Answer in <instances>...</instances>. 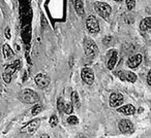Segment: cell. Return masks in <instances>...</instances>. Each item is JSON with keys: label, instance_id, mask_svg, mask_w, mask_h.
Here are the masks:
<instances>
[{"label": "cell", "instance_id": "obj_1", "mask_svg": "<svg viewBox=\"0 0 151 138\" xmlns=\"http://www.w3.org/2000/svg\"><path fill=\"white\" fill-rule=\"evenodd\" d=\"M18 99L21 102L26 103V104H35V103L38 102L40 98H38V95L33 90L25 89V90H22L18 94Z\"/></svg>", "mask_w": 151, "mask_h": 138}, {"label": "cell", "instance_id": "obj_2", "mask_svg": "<svg viewBox=\"0 0 151 138\" xmlns=\"http://www.w3.org/2000/svg\"><path fill=\"white\" fill-rule=\"evenodd\" d=\"M94 9L103 19H108L112 13V7L108 3L97 1L94 4Z\"/></svg>", "mask_w": 151, "mask_h": 138}, {"label": "cell", "instance_id": "obj_3", "mask_svg": "<svg viewBox=\"0 0 151 138\" xmlns=\"http://www.w3.org/2000/svg\"><path fill=\"white\" fill-rule=\"evenodd\" d=\"M84 51L85 54L89 57H93L99 53V46L91 38H85L84 40Z\"/></svg>", "mask_w": 151, "mask_h": 138}, {"label": "cell", "instance_id": "obj_4", "mask_svg": "<svg viewBox=\"0 0 151 138\" xmlns=\"http://www.w3.org/2000/svg\"><path fill=\"white\" fill-rule=\"evenodd\" d=\"M19 65H20V61H16L15 63L11 64L9 66H7L5 68L4 72L2 74V78L3 80H4L6 84H11L12 82V78H13V75L16 71H17V69L19 68Z\"/></svg>", "mask_w": 151, "mask_h": 138}, {"label": "cell", "instance_id": "obj_5", "mask_svg": "<svg viewBox=\"0 0 151 138\" xmlns=\"http://www.w3.org/2000/svg\"><path fill=\"white\" fill-rule=\"evenodd\" d=\"M118 128L119 131L124 135H130L134 132V126L132 121L123 119L118 123Z\"/></svg>", "mask_w": 151, "mask_h": 138}, {"label": "cell", "instance_id": "obj_6", "mask_svg": "<svg viewBox=\"0 0 151 138\" xmlns=\"http://www.w3.org/2000/svg\"><path fill=\"white\" fill-rule=\"evenodd\" d=\"M86 28L90 33L96 34L101 31L99 28V22L94 16H89L86 20Z\"/></svg>", "mask_w": 151, "mask_h": 138}, {"label": "cell", "instance_id": "obj_7", "mask_svg": "<svg viewBox=\"0 0 151 138\" xmlns=\"http://www.w3.org/2000/svg\"><path fill=\"white\" fill-rule=\"evenodd\" d=\"M116 75L118 76V78L123 82H128V83H134L137 82L138 80V76L132 71H127V70H119V71L116 72Z\"/></svg>", "mask_w": 151, "mask_h": 138}, {"label": "cell", "instance_id": "obj_8", "mask_svg": "<svg viewBox=\"0 0 151 138\" xmlns=\"http://www.w3.org/2000/svg\"><path fill=\"white\" fill-rule=\"evenodd\" d=\"M34 82H35V85L37 86L38 89H47L49 86H50V83H51V80L48 75L44 73H38L36 74V76L34 78Z\"/></svg>", "mask_w": 151, "mask_h": 138}, {"label": "cell", "instance_id": "obj_9", "mask_svg": "<svg viewBox=\"0 0 151 138\" xmlns=\"http://www.w3.org/2000/svg\"><path fill=\"white\" fill-rule=\"evenodd\" d=\"M81 78L86 85H92L94 82V72L89 67H84L81 71Z\"/></svg>", "mask_w": 151, "mask_h": 138}, {"label": "cell", "instance_id": "obj_10", "mask_svg": "<svg viewBox=\"0 0 151 138\" xmlns=\"http://www.w3.org/2000/svg\"><path fill=\"white\" fill-rule=\"evenodd\" d=\"M124 102V97L121 93H112L110 95L109 99V105L114 108H117L120 105H122Z\"/></svg>", "mask_w": 151, "mask_h": 138}, {"label": "cell", "instance_id": "obj_11", "mask_svg": "<svg viewBox=\"0 0 151 138\" xmlns=\"http://www.w3.org/2000/svg\"><path fill=\"white\" fill-rule=\"evenodd\" d=\"M107 67L109 70H113L118 62V52L116 50H110L107 55Z\"/></svg>", "mask_w": 151, "mask_h": 138}, {"label": "cell", "instance_id": "obj_12", "mask_svg": "<svg viewBox=\"0 0 151 138\" xmlns=\"http://www.w3.org/2000/svg\"><path fill=\"white\" fill-rule=\"evenodd\" d=\"M142 60H143L142 55H141V54H136V55H134V56H132L129 59H128L127 62H126V64H127V66L129 67V68L137 69L139 66H140L141 63H142Z\"/></svg>", "mask_w": 151, "mask_h": 138}, {"label": "cell", "instance_id": "obj_13", "mask_svg": "<svg viewBox=\"0 0 151 138\" xmlns=\"http://www.w3.org/2000/svg\"><path fill=\"white\" fill-rule=\"evenodd\" d=\"M117 108H118L117 109L118 112L123 113V115H132L136 112V107L132 104H126V105H123V106L120 105Z\"/></svg>", "mask_w": 151, "mask_h": 138}, {"label": "cell", "instance_id": "obj_14", "mask_svg": "<svg viewBox=\"0 0 151 138\" xmlns=\"http://www.w3.org/2000/svg\"><path fill=\"white\" fill-rule=\"evenodd\" d=\"M40 126V119H34L26 126V130H27V133L33 134L37 131V129Z\"/></svg>", "mask_w": 151, "mask_h": 138}, {"label": "cell", "instance_id": "obj_15", "mask_svg": "<svg viewBox=\"0 0 151 138\" xmlns=\"http://www.w3.org/2000/svg\"><path fill=\"white\" fill-rule=\"evenodd\" d=\"M73 6H75V9L77 11L80 17H83L85 14L84 11V4H83L82 0H75V2H73Z\"/></svg>", "mask_w": 151, "mask_h": 138}, {"label": "cell", "instance_id": "obj_16", "mask_svg": "<svg viewBox=\"0 0 151 138\" xmlns=\"http://www.w3.org/2000/svg\"><path fill=\"white\" fill-rule=\"evenodd\" d=\"M70 103L73 104V107H76V108H80L81 102H80V97H79V95H78V92L73 91V92L71 93V95H70Z\"/></svg>", "mask_w": 151, "mask_h": 138}, {"label": "cell", "instance_id": "obj_17", "mask_svg": "<svg viewBox=\"0 0 151 138\" xmlns=\"http://www.w3.org/2000/svg\"><path fill=\"white\" fill-rule=\"evenodd\" d=\"M151 28V19L150 18H146V19H143L140 23V30L143 32L149 31Z\"/></svg>", "mask_w": 151, "mask_h": 138}, {"label": "cell", "instance_id": "obj_18", "mask_svg": "<svg viewBox=\"0 0 151 138\" xmlns=\"http://www.w3.org/2000/svg\"><path fill=\"white\" fill-rule=\"evenodd\" d=\"M2 52H3V56H4V58L9 59L11 58L12 56H14V51L11 48V46H9V44H4V46H2Z\"/></svg>", "mask_w": 151, "mask_h": 138}, {"label": "cell", "instance_id": "obj_19", "mask_svg": "<svg viewBox=\"0 0 151 138\" xmlns=\"http://www.w3.org/2000/svg\"><path fill=\"white\" fill-rule=\"evenodd\" d=\"M64 99L62 98V97H59L58 100H57V108H58V111L61 113V115H63V110H64Z\"/></svg>", "mask_w": 151, "mask_h": 138}, {"label": "cell", "instance_id": "obj_20", "mask_svg": "<svg viewBox=\"0 0 151 138\" xmlns=\"http://www.w3.org/2000/svg\"><path fill=\"white\" fill-rule=\"evenodd\" d=\"M66 122L69 124V125H71V126L78 125V124L80 123V121H79V117H76V115H69V117H67Z\"/></svg>", "mask_w": 151, "mask_h": 138}, {"label": "cell", "instance_id": "obj_21", "mask_svg": "<svg viewBox=\"0 0 151 138\" xmlns=\"http://www.w3.org/2000/svg\"><path fill=\"white\" fill-rule=\"evenodd\" d=\"M49 123H50V126L52 128H55L57 125H58V123H59V119L57 117V115H51V117H50V121H49Z\"/></svg>", "mask_w": 151, "mask_h": 138}, {"label": "cell", "instance_id": "obj_22", "mask_svg": "<svg viewBox=\"0 0 151 138\" xmlns=\"http://www.w3.org/2000/svg\"><path fill=\"white\" fill-rule=\"evenodd\" d=\"M63 112L66 113V115H73V104H71L70 102L66 103V104H64V110H63Z\"/></svg>", "mask_w": 151, "mask_h": 138}, {"label": "cell", "instance_id": "obj_23", "mask_svg": "<svg viewBox=\"0 0 151 138\" xmlns=\"http://www.w3.org/2000/svg\"><path fill=\"white\" fill-rule=\"evenodd\" d=\"M42 111V106L40 104H35L31 109V113L32 115H37L38 113H40Z\"/></svg>", "mask_w": 151, "mask_h": 138}, {"label": "cell", "instance_id": "obj_24", "mask_svg": "<svg viewBox=\"0 0 151 138\" xmlns=\"http://www.w3.org/2000/svg\"><path fill=\"white\" fill-rule=\"evenodd\" d=\"M125 3L128 11H132L136 5V0H125Z\"/></svg>", "mask_w": 151, "mask_h": 138}, {"label": "cell", "instance_id": "obj_25", "mask_svg": "<svg viewBox=\"0 0 151 138\" xmlns=\"http://www.w3.org/2000/svg\"><path fill=\"white\" fill-rule=\"evenodd\" d=\"M5 37H6L7 39H11V29H9V27H7L6 29H5Z\"/></svg>", "mask_w": 151, "mask_h": 138}, {"label": "cell", "instance_id": "obj_26", "mask_svg": "<svg viewBox=\"0 0 151 138\" xmlns=\"http://www.w3.org/2000/svg\"><path fill=\"white\" fill-rule=\"evenodd\" d=\"M147 85H148L149 87L151 86V72H150V70H149L148 74H147Z\"/></svg>", "mask_w": 151, "mask_h": 138}, {"label": "cell", "instance_id": "obj_27", "mask_svg": "<svg viewBox=\"0 0 151 138\" xmlns=\"http://www.w3.org/2000/svg\"><path fill=\"white\" fill-rule=\"evenodd\" d=\"M114 1H116V2H122L123 0H114Z\"/></svg>", "mask_w": 151, "mask_h": 138}]
</instances>
